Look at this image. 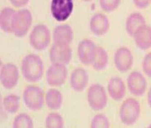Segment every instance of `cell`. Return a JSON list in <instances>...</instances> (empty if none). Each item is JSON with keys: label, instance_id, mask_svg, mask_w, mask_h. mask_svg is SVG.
Here are the masks:
<instances>
[{"label": "cell", "instance_id": "16", "mask_svg": "<svg viewBox=\"0 0 151 128\" xmlns=\"http://www.w3.org/2000/svg\"><path fill=\"white\" fill-rule=\"evenodd\" d=\"M88 83V74L83 68H78L71 73L70 84L74 91L82 92L86 88Z\"/></svg>", "mask_w": 151, "mask_h": 128}, {"label": "cell", "instance_id": "28", "mask_svg": "<svg viewBox=\"0 0 151 128\" xmlns=\"http://www.w3.org/2000/svg\"><path fill=\"white\" fill-rule=\"evenodd\" d=\"M142 69L147 76L151 77V52L147 54L144 59Z\"/></svg>", "mask_w": 151, "mask_h": 128}, {"label": "cell", "instance_id": "27", "mask_svg": "<svg viewBox=\"0 0 151 128\" xmlns=\"http://www.w3.org/2000/svg\"><path fill=\"white\" fill-rule=\"evenodd\" d=\"M121 2V0H100V4L104 11L112 12L118 8Z\"/></svg>", "mask_w": 151, "mask_h": 128}, {"label": "cell", "instance_id": "4", "mask_svg": "<svg viewBox=\"0 0 151 128\" xmlns=\"http://www.w3.org/2000/svg\"><path fill=\"white\" fill-rule=\"evenodd\" d=\"M51 41L50 31L46 25L38 24L32 29L29 36L32 47L35 50L41 51L47 49Z\"/></svg>", "mask_w": 151, "mask_h": 128}, {"label": "cell", "instance_id": "18", "mask_svg": "<svg viewBox=\"0 0 151 128\" xmlns=\"http://www.w3.org/2000/svg\"><path fill=\"white\" fill-rule=\"evenodd\" d=\"M108 90L110 97L113 100L120 101L125 95V85L120 77H113L108 83Z\"/></svg>", "mask_w": 151, "mask_h": 128}, {"label": "cell", "instance_id": "12", "mask_svg": "<svg viewBox=\"0 0 151 128\" xmlns=\"http://www.w3.org/2000/svg\"><path fill=\"white\" fill-rule=\"evenodd\" d=\"M96 47L95 43L89 39L83 40L79 43L78 48V56L82 63L87 65L92 64Z\"/></svg>", "mask_w": 151, "mask_h": 128}, {"label": "cell", "instance_id": "34", "mask_svg": "<svg viewBox=\"0 0 151 128\" xmlns=\"http://www.w3.org/2000/svg\"><path fill=\"white\" fill-rule=\"evenodd\" d=\"M82 1H91V0H82Z\"/></svg>", "mask_w": 151, "mask_h": 128}, {"label": "cell", "instance_id": "8", "mask_svg": "<svg viewBox=\"0 0 151 128\" xmlns=\"http://www.w3.org/2000/svg\"><path fill=\"white\" fill-rule=\"evenodd\" d=\"M73 0H52V15L58 22H64L69 18L73 10Z\"/></svg>", "mask_w": 151, "mask_h": 128}, {"label": "cell", "instance_id": "7", "mask_svg": "<svg viewBox=\"0 0 151 128\" xmlns=\"http://www.w3.org/2000/svg\"><path fill=\"white\" fill-rule=\"evenodd\" d=\"M67 75L68 70L65 64L52 63L47 71V83L51 86L60 87L65 83Z\"/></svg>", "mask_w": 151, "mask_h": 128}, {"label": "cell", "instance_id": "17", "mask_svg": "<svg viewBox=\"0 0 151 128\" xmlns=\"http://www.w3.org/2000/svg\"><path fill=\"white\" fill-rule=\"evenodd\" d=\"M73 32L67 24L58 25L54 28L53 38L55 44L70 45L73 41Z\"/></svg>", "mask_w": 151, "mask_h": 128}, {"label": "cell", "instance_id": "31", "mask_svg": "<svg viewBox=\"0 0 151 128\" xmlns=\"http://www.w3.org/2000/svg\"><path fill=\"white\" fill-rule=\"evenodd\" d=\"M29 1V0H10L12 5L15 8H21L25 6Z\"/></svg>", "mask_w": 151, "mask_h": 128}, {"label": "cell", "instance_id": "15", "mask_svg": "<svg viewBox=\"0 0 151 128\" xmlns=\"http://www.w3.org/2000/svg\"><path fill=\"white\" fill-rule=\"evenodd\" d=\"M90 29L94 35L103 36L109 28V22L106 15L98 13L93 15L90 23Z\"/></svg>", "mask_w": 151, "mask_h": 128}, {"label": "cell", "instance_id": "9", "mask_svg": "<svg viewBox=\"0 0 151 128\" xmlns=\"http://www.w3.org/2000/svg\"><path fill=\"white\" fill-rule=\"evenodd\" d=\"M19 78L18 69L16 65L8 63L3 65L0 75L2 86L7 89H11L17 84Z\"/></svg>", "mask_w": 151, "mask_h": 128}, {"label": "cell", "instance_id": "11", "mask_svg": "<svg viewBox=\"0 0 151 128\" xmlns=\"http://www.w3.org/2000/svg\"><path fill=\"white\" fill-rule=\"evenodd\" d=\"M128 88L131 93L137 97H140L145 93L147 82L143 75L138 71H133L127 77Z\"/></svg>", "mask_w": 151, "mask_h": 128}, {"label": "cell", "instance_id": "33", "mask_svg": "<svg viewBox=\"0 0 151 128\" xmlns=\"http://www.w3.org/2000/svg\"><path fill=\"white\" fill-rule=\"evenodd\" d=\"M2 66H3V64H2V61L0 59V75H1V73Z\"/></svg>", "mask_w": 151, "mask_h": 128}, {"label": "cell", "instance_id": "21", "mask_svg": "<svg viewBox=\"0 0 151 128\" xmlns=\"http://www.w3.org/2000/svg\"><path fill=\"white\" fill-rule=\"evenodd\" d=\"M45 101L48 108L52 110H58L63 103V96L60 91L51 89L47 92Z\"/></svg>", "mask_w": 151, "mask_h": 128}, {"label": "cell", "instance_id": "20", "mask_svg": "<svg viewBox=\"0 0 151 128\" xmlns=\"http://www.w3.org/2000/svg\"><path fill=\"white\" fill-rule=\"evenodd\" d=\"M14 9L5 7L0 12V28L7 33H12L11 24L13 16L15 14Z\"/></svg>", "mask_w": 151, "mask_h": 128}, {"label": "cell", "instance_id": "5", "mask_svg": "<svg viewBox=\"0 0 151 128\" xmlns=\"http://www.w3.org/2000/svg\"><path fill=\"white\" fill-rule=\"evenodd\" d=\"M23 99L28 109L32 111H39L43 106L44 93L40 87L29 85L26 87L24 90Z\"/></svg>", "mask_w": 151, "mask_h": 128}, {"label": "cell", "instance_id": "3", "mask_svg": "<svg viewBox=\"0 0 151 128\" xmlns=\"http://www.w3.org/2000/svg\"><path fill=\"white\" fill-rule=\"evenodd\" d=\"M140 113V106L138 101L133 98H127L120 108V119L124 124L132 125L136 123Z\"/></svg>", "mask_w": 151, "mask_h": 128}, {"label": "cell", "instance_id": "19", "mask_svg": "<svg viewBox=\"0 0 151 128\" xmlns=\"http://www.w3.org/2000/svg\"><path fill=\"white\" fill-rule=\"evenodd\" d=\"M146 24V20L140 13L131 14L127 19L126 22V29L127 32L131 37H133L134 33L139 28Z\"/></svg>", "mask_w": 151, "mask_h": 128}, {"label": "cell", "instance_id": "35", "mask_svg": "<svg viewBox=\"0 0 151 128\" xmlns=\"http://www.w3.org/2000/svg\"><path fill=\"white\" fill-rule=\"evenodd\" d=\"M148 128H151V124L150 125H149V127H148Z\"/></svg>", "mask_w": 151, "mask_h": 128}, {"label": "cell", "instance_id": "10", "mask_svg": "<svg viewBox=\"0 0 151 128\" xmlns=\"http://www.w3.org/2000/svg\"><path fill=\"white\" fill-rule=\"evenodd\" d=\"M50 59L52 63L68 64L72 57V50L70 45L54 43L50 49Z\"/></svg>", "mask_w": 151, "mask_h": 128}, {"label": "cell", "instance_id": "14", "mask_svg": "<svg viewBox=\"0 0 151 128\" xmlns=\"http://www.w3.org/2000/svg\"><path fill=\"white\" fill-rule=\"evenodd\" d=\"M133 37L136 46L140 49L146 50L151 48V27L149 25L140 26Z\"/></svg>", "mask_w": 151, "mask_h": 128}, {"label": "cell", "instance_id": "32", "mask_svg": "<svg viewBox=\"0 0 151 128\" xmlns=\"http://www.w3.org/2000/svg\"><path fill=\"white\" fill-rule=\"evenodd\" d=\"M147 101H148L149 106L151 108V87L150 89H149V92L147 94Z\"/></svg>", "mask_w": 151, "mask_h": 128}, {"label": "cell", "instance_id": "26", "mask_svg": "<svg viewBox=\"0 0 151 128\" xmlns=\"http://www.w3.org/2000/svg\"><path fill=\"white\" fill-rule=\"evenodd\" d=\"M109 120L107 116L103 114H97L92 120L91 127L92 128H109Z\"/></svg>", "mask_w": 151, "mask_h": 128}, {"label": "cell", "instance_id": "25", "mask_svg": "<svg viewBox=\"0 0 151 128\" xmlns=\"http://www.w3.org/2000/svg\"><path fill=\"white\" fill-rule=\"evenodd\" d=\"M45 127L48 128H62L64 126L63 118L60 114L52 113L45 119Z\"/></svg>", "mask_w": 151, "mask_h": 128}, {"label": "cell", "instance_id": "1", "mask_svg": "<svg viewBox=\"0 0 151 128\" xmlns=\"http://www.w3.org/2000/svg\"><path fill=\"white\" fill-rule=\"evenodd\" d=\"M21 69L25 79L34 83L41 79L44 68L43 61L39 55L29 54L23 59Z\"/></svg>", "mask_w": 151, "mask_h": 128}, {"label": "cell", "instance_id": "29", "mask_svg": "<svg viewBox=\"0 0 151 128\" xmlns=\"http://www.w3.org/2000/svg\"><path fill=\"white\" fill-rule=\"evenodd\" d=\"M133 1L137 8L144 9L149 6L151 0H133Z\"/></svg>", "mask_w": 151, "mask_h": 128}, {"label": "cell", "instance_id": "23", "mask_svg": "<svg viewBox=\"0 0 151 128\" xmlns=\"http://www.w3.org/2000/svg\"><path fill=\"white\" fill-rule=\"evenodd\" d=\"M3 104L6 112L10 114H14L19 109L20 97L16 95H9L4 98Z\"/></svg>", "mask_w": 151, "mask_h": 128}, {"label": "cell", "instance_id": "22", "mask_svg": "<svg viewBox=\"0 0 151 128\" xmlns=\"http://www.w3.org/2000/svg\"><path fill=\"white\" fill-rule=\"evenodd\" d=\"M109 62L108 53L104 48L96 47V53L93 63L91 64L94 70L100 71L107 67Z\"/></svg>", "mask_w": 151, "mask_h": 128}, {"label": "cell", "instance_id": "2", "mask_svg": "<svg viewBox=\"0 0 151 128\" xmlns=\"http://www.w3.org/2000/svg\"><path fill=\"white\" fill-rule=\"evenodd\" d=\"M32 22V15L29 10L22 9L15 12L11 24L12 33L16 37H23L30 28Z\"/></svg>", "mask_w": 151, "mask_h": 128}, {"label": "cell", "instance_id": "13", "mask_svg": "<svg viewBox=\"0 0 151 128\" xmlns=\"http://www.w3.org/2000/svg\"><path fill=\"white\" fill-rule=\"evenodd\" d=\"M114 62L118 71L125 72L129 71L133 65V55L128 48L121 47L115 53Z\"/></svg>", "mask_w": 151, "mask_h": 128}, {"label": "cell", "instance_id": "6", "mask_svg": "<svg viewBox=\"0 0 151 128\" xmlns=\"http://www.w3.org/2000/svg\"><path fill=\"white\" fill-rule=\"evenodd\" d=\"M87 100L93 110L100 111L104 109L108 102L107 94L104 87L99 84L92 85L88 91Z\"/></svg>", "mask_w": 151, "mask_h": 128}, {"label": "cell", "instance_id": "30", "mask_svg": "<svg viewBox=\"0 0 151 128\" xmlns=\"http://www.w3.org/2000/svg\"><path fill=\"white\" fill-rule=\"evenodd\" d=\"M7 114L6 112L4 107H3V100L2 96L0 93V122L3 121L6 119L8 117Z\"/></svg>", "mask_w": 151, "mask_h": 128}, {"label": "cell", "instance_id": "24", "mask_svg": "<svg viewBox=\"0 0 151 128\" xmlns=\"http://www.w3.org/2000/svg\"><path fill=\"white\" fill-rule=\"evenodd\" d=\"M34 127V123L32 119L27 114L22 113L15 117L13 122L14 128H32Z\"/></svg>", "mask_w": 151, "mask_h": 128}]
</instances>
